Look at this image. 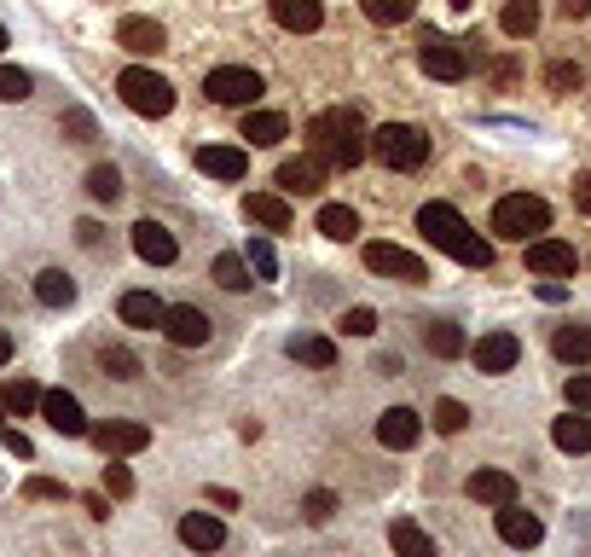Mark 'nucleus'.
<instances>
[{
	"label": "nucleus",
	"mask_w": 591,
	"mask_h": 557,
	"mask_svg": "<svg viewBox=\"0 0 591 557\" xmlns=\"http://www.w3.org/2000/svg\"><path fill=\"white\" fill-rule=\"evenodd\" d=\"M180 546H192V552H221V546H227V522L209 517V511H185V517H180Z\"/></svg>",
	"instance_id": "obj_16"
},
{
	"label": "nucleus",
	"mask_w": 591,
	"mask_h": 557,
	"mask_svg": "<svg viewBox=\"0 0 591 557\" xmlns=\"http://www.w3.org/2000/svg\"><path fill=\"white\" fill-rule=\"evenodd\" d=\"M64 134H70L76 145H88L99 128H93V116H88V111H70V116H64Z\"/></svg>",
	"instance_id": "obj_47"
},
{
	"label": "nucleus",
	"mask_w": 591,
	"mask_h": 557,
	"mask_svg": "<svg viewBox=\"0 0 591 557\" xmlns=\"http://www.w3.org/2000/svg\"><path fill=\"white\" fill-rule=\"evenodd\" d=\"M41 418L53 425L59 435H88L93 425H88V413H81V401L76 395H64V390H53V395H41Z\"/></svg>",
	"instance_id": "obj_17"
},
{
	"label": "nucleus",
	"mask_w": 591,
	"mask_h": 557,
	"mask_svg": "<svg viewBox=\"0 0 591 557\" xmlns=\"http://www.w3.org/2000/svg\"><path fill=\"white\" fill-rule=\"evenodd\" d=\"M464 494L476 505H493L499 511V505H516V477L511 470H476V477L464 482Z\"/></svg>",
	"instance_id": "obj_20"
},
{
	"label": "nucleus",
	"mask_w": 591,
	"mask_h": 557,
	"mask_svg": "<svg viewBox=\"0 0 591 557\" xmlns=\"http://www.w3.org/2000/svg\"><path fill=\"white\" fill-rule=\"evenodd\" d=\"M499 29H504V36H534V29H539V7H534V0H504V12H499Z\"/></svg>",
	"instance_id": "obj_33"
},
{
	"label": "nucleus",
	"mask_w": 591,
	"mask_h": 557,
	"mask_svg": "<svg viewBox=\"0 0 591 557\" xmlns=\"http://www.w3.org/2000/svg\"><path fill=\"white\" fill-rule=\"evenodd\" d=\"M88 192L99 198V204H116V198H123V175H116L111 163H99L93 175H88Z\"/></svg>",
	"instance_id": "obj_39"
},
{
	"label": "nucleus",
	"mask_w": 591,
	"mask_h": 557,
	"mask_svg": "<svg viewBox=\"0 0 591 557\" xmlns=\"http://www.w3.org/2000/svg\"><path fill=\"white\" fill-rule=\"evenodd\" d=\"M424 343H429L435 360H452V354H464V331L452 326V319H429V326H424Z\"/></svg>",
	"instance_id": "obj_32"
},
{
	"label": "nucleus",
	"mask_w": 591,
	"mask_h": 557,
	"mask_svg": "<svg viewBox=\"0 0 591 557\" xmlns=\"http://www.w3.org/2000/svg\"><path fill=\"white\" fill-rule=\"evenodd\" d=\"M360 7H365L371 24H407L417 12V0H360Z\"/></svg>",
	"instance_id": "obj_37"
},
{
	"label": "nucleus",
	"mask_w": 591,
	"mask_h": 557,
	"mask_svg": "<svg viewBox=\"0 0 591 557\" xmlns=\"http://www.w3.org/2000/svg\"><path fill=\"white\" fill-rule=\"evenodd\" d=\"M0 47H7V29H0Z\"/></svg>",
	"instance_id": "obj_55"
},
{
	"label": "nucleus",
	"mask_w": 591,
	"mask_h": 557,
	"mask_svg": "<svg viewBox=\"0 0 591 557\" xmlns=\"http://www.w3.org/2000/svg\"><path fill=\"white\" fill-rule=\"evenodd\" d=\"M470 360H476V371H487V378H499V371H516L522 337H516V331H487L481 343L470 349Z\"/></svg>",
	"instance_id": "obj_10"
},
{
	"label": "nucleus",
	"mask_w": 591,
	"mask_h": 557,
	"mask_svg": "<svg viewBox=\"0 0 591 557\" xmlns=\"http://www.w3.org/2000/svg\"><path fill=\"white\" fill-rule=\"evenodd\" d=\"M209 505H221V511H239V494H232V488H209Z\"/></svg>",
	"instance_id": "obj_51"
},
{
	"label": "nucleus",
	"mask_w": 591,
	"mask_h": 557,
	"mask_svg": "<svg viewBox=\"0 0 591 557\" xmlns=\"http://www.w3.org/2000/svg\"><path fill=\"white\" fill-rule=\"evenodd\" d=\"M197 168L209 180H244L249 175V151L244 145H204L197 151Z\"/></svg>",
	"instance_id": "obj_19"
},
{
	"label": "nucleus",
	"mask_w": 591,
	"mask_h": 557,
	"mask_svg": "<svg viewBox=\"0 0 591 557\" xmlns=\"http://www.w3.org/2000/svg\"><path fill=\"white\" fill-rule=\"evenodd\" d=\"M556 12H563V18H586L591 0H556Z\"/></svg>",
	"instance_id": "obj_52"
},
{
	"label": "nucleus",
	"mask_w": 591,
	"mask_h": 557,
	"mask_svg": "<svg viewBox=\"0 0 591 557\" xmlns=\"http://www.w3.org/2000/svg\"><path fill=\"white\" fill-rule=\"evenodd\" d=\"M215 284H221V291H249L256 279H249V262L227 250V256H215Z\"/></svg>",
	"instance_id": "obj_36"
},
{
	"label": "nucleus",
	"mask_w": 591,
	"mask_h": 557,
	"mask_svg": "<svg viewBox=\"0 0 591 557\" xmlns=\"http://www.w3.org/2000/svg\"><path fill=\"white\" fill-rule=\"evenodd\" d=\"M545 81H551V93H574L580 88V64H551Z\"/></svg>",
	"instance_id": "obj_45"
},
{
	"label": "nucleus",
	"mask_w": 591,
	"mask_h": 557,
	"mask_svg": "<svg viewBox=\"0 0 591 557\" xmlns=\"http://www.w3.org/2000/svg\"><path fill=\"white\" fill-rule=\"evenodd\" d=\"M563 395H568V407H574V413H591V371H574Z\"/></svg>",
	"instance_id": "obj_44"
},
{
	"label": "nucleus",
	"mask_w": 591,
	"mask_h": 557,
	"mask_svg": "<svg viewBox=\"0 0 591 557\" xmlns=\"http://www.w3.org/2000/svg\"><path fill=\"white\" fill-rule=\"evenodd\" d=\"M133 250H140V262H151V267H168L180 256L175 232H168L163 221H140V227H133Z\"/></svg>",
	"instance_id": "obj_21"
},
{
	"label": "nucleus",
	"mask_w": 591,
	"mask_h": 557,
	"mask_svg": "<svg viewBox=\"0 0 591 557\" xmlns=\"http://www.w3.org/2000/svg\"><path fill=\"white\" fill-rule=\"evenodd\" d=\"M116 93H123V105L140 111V116H168L175 111V88H168L157 71H145V64H128V71L116 76Z\"/></svg>",
	"instance_id": "obj_5"
},
{
	"label": "nucleus",
	"mask_w": 591,
	"mask_h": 557,
	"mask_svg": "<svg viewBox=\"0 0 591 557\" xmlns=\"http://www.w3.org/2000/svg\"><path fill=\"white\" fill-rule=\"evenodd\" d=\"M244 262H249V274H256V279H279V250L267 244V239H249Z\"/></svg>",
	"instance_id": "obj_38"
},
{
	"label": "nucleus",
	"mask_w": 591,
	"mask_h": 557,
	"mask_svg": "<svg viewBox=\"0 0 591 557\" xmlns=\"http://www.w3.org/2000/svg\"><path fill=\"white\" fill-rule=\"evenodd\" d=\"M452 7H470V0H452Z\"/></svg>",
	"instance_id": "obj_56"
},
{
	"label": "nucleus",
	"mask_w": 591,
	"mask_h": 557,
	"mask_svg": "<svg viewBox=\"0 0 591 557\" xmlns=\"http://www.w3.org/2000/svg\"><path fill=\"white\" fill-rule=\"evenodd\" d=\"M105 494H111V499H128V494H133V470H128V465H116V459L105 465Z\"/></svg>",
	"instance_id": "obj_43"
},
{
	"label": "nucleus",
	"mask_w": 591,
	"mask_h": 557,
	"mask_svg": "<svg viewBox=\"0 0 591 557\" xmlns=\"http://www.w3.org/2000/svg\"><path fill=\"white\" fill-rule=\"evenodd\" d=\"M204 93L215 99V105H244L249 111L261 99V76L244 71V64H221V71L204 76Z\"/></svg>",
	"instance_id": "obj_6"
},
{
	"label": "nucleus",
	"mask_w": 591,
	"mask_h": 557,
	"mask_svg": "<svg viewBox=\"0 0 591 557\" xmlns=\"http://www.w3.org/2000/svg\"><path fill=\"white\" fill-rule=\"evenodd\" d=\"M308 140H313V157L325 163V168H360L371 157V134L365 123L354 111H319L313 123H308Z\"/></svg>",
	"instance_id": "obj_2"
},
{
	"label": "nucleus",
	"mask_w": 591,
	"mask_h": 557,
	"mask_svg": "<svg viewBox=\"0 0 591 557\" xmlns=\"http://www.w3.org/2000/svg\"><path fill=\"white\" fill-rule=\"evenodd\" d=\"M273 24L291 36H313L325 24V0H273Z\"/></svg>",
	"instance_id": "obj_18"
},
{
	"label": "nucleus",
	"mask_w": 591,
	"mask_h": 557,
	"mask_svg": "<svg viewBox=\"0 0 591 557\" xmlns=\"http://www.w3.org/2000/svg\"><path fill=\"white\" fill-rule=\"evenodd\" d=\"M116 314H123V326H133V331H163V314H168V308H163L151 291H128Z\"/></svg>",
	"instance_id": "obj_24"
},
{
	"label": "nucleus",
	"mask_w": 591,
	"mask_h": 557,
	"mask_svg": "<svg viewBox=\"0 0 591 557\" xmlns=\"http://www.w3.org/2000/svg\"><path fill=\"white\" fill-rule=\"evenodd\" d=\"M0 99H7V105L29 99V71H18V64H0Z\"/></svg>",
	"instance_id": "obj_41"
},
{
	"label": "nucleus",
	"mask_w": 591,
	"mask_h": 557,
	"mask_svg": "<svg viewBox=\"0 0 591 557\" xmlns=\"http://www.w3.org/2000/svg\"><path fill=\"white\" fill-rule=\"evenodd\" d=\"M163 337L175 349H204L209 343V314L192 308V302H175V308L163 314Z\"/></svg>",
	"instance_id": "obj_11"
},
{
	"label": "nucleus",
	"mask_w": 591,
	"mask_h": 557,
	"mask_svg": "<svg viewBox=\"0 0 591 557\" xmlns=\"http://www.w3.org/2000/svg\"><path fill=\"white\" fill-rule=\"evenodd\" d=\"M36 302H41V308H70V302H76V279L64 274V267H47V274H36Z\"/></svg>",
	"instance_id": "obj_27"
},
{
	"label": "nucleus",
	"mask_w": 591,
	"mask_h": 557,
	"mask_svg": "<svg viewBox=\"0 0 591 557\" xmlns=\"http://www.w3.org/2000/svg\"><path fill=\"white\" fill-rule=\"evenodd\" d=\"M545 227H551V204H545V198H534V192H511V198H499V204H493V232H499V239L528 244Z\"/></svg>",
	"instance_id": "obj_4"
},
{
	"label": "nucleus",
	"mask_w": 591,
	"mask_h": 557,
	"mask_svg": "<svg viewBox=\"0 0 591 557\" xmlns=\"http://www.w3.org/2000/svg\"><path fill=\"white\" fill-rule=\"evenodd\" d=\"M343 331L348 337H371V331H377V314H371V308H348L343 314Z\"/></svg>",
	"instance_id": "obj_46"
},
{
	"label": "nucleus",
	"mask_w": 591,
	"mask_h": 557,
	"mask_svg": "<svg viewBox=\"0 0 591 557\" xmlns=\"http://www.w3.org/2000/svg\"><path fill=\"white\" fill-rule=\"evenodd\" d=\"M470 425V407H464V401H435V430H441V435H459Z\"/></svg>",
	"instance_id": "obj_40"
},
{
	"label": "nucleus",
	"mask_w": 591,
	"mask_h": 557,
	"mask_svg": "<svg viewBox=\"0 0 591 557\" xmlns=\"http://www.w3.org/2000/svg\"><path fill=\"white\" fill-rule=\"evenodd\" d=\"M116 47H128V53L151 59V53H163V47H168V36H163L157 18H123V24H116Z\"/></svg>",
	"instance_id": "obj_22"
},
{
	"label": "nucleus",
	"mask_w": 591,
	"mask_h": 557,
	"mask_svg": "<svg viewBox=\"0 0 591 557\" xmlns=\"http://www.w3.org/2000/svg\"><path fill=\"white\" fill-rule=\"evenodd\" d=\"M7 360H12V331L0 326V366H7Z\"/></svg>",
	"instance_id": "obj_54"
},
{
	"label": "nucleus",
	"mask_w": 591,
	"mask_h": 557,
	"mask_svg": "<svg viewBox=\"0 0 591 557\" xmlns=\"http://www.w3.org/2000/svg\"><path fill=\"white\" fill-rule=\"evenodd\" d=\"M301 511H308V522H331L336 517V494L331 488H313V494L301 499Z\"/></svg>",
	"instance_id": "obj_42"
},
{
	"label": "nucleus",
	"mask_w": 591,
	"mask_h": 557,
	"mask_svg": "<svg viewBox=\"0 0 591 557\" xmlns=\"http://www.w3.org/2000/svg\"><path fill=\"white\" fill-rule=\"evenodd\" d=\"M99 366H105V378H116V383L140 378V360H133V349H123V343H105V349H99Z\"/></svg>",
	"instance_id": "obj_35"
},
{
	"label": "nucleus",
	"mask_w": 591,
	"mask_h": 557,
	"mask_svg": "<svg viewBox=\"0 0 591 557\" xmlns=\"http://www.w3.org/2000/svg\"><path fill=\"white\" fill-rule=\"evenodd\" d=\"M371 157H377L383 168L412 175V168L429 163V140H424V128H412V123H383L377 134H371Z\"/></svg>",
	"instance_id": "obj_3"
},
{
	"label": "nucleus",
	"mask_w": 591,
	"mask_h": 557,
	"mask_svg": "<svg viewBox=\"0 0 591 557\" xmlns=\"http://www.w3.org/2000/svg\"><path fill=\"white\" fill-rule=\"evenodd\" d=\"M377 442L395 447V453L417 447V442H424V418H417L412 407H388V413L377 418Z\"/></svg>",
	"instance_id": "obj_13"
},
{
	"label": "nucleus",
	"mask_w": 591,
	"mask_h": 557,
	"mask_svg": "<svg viewBox=\"0 0 591 557\" xmlns=\"http://www.w3.org/2000/svg\"><path fill=\"white\" fill-rule=\"evenodd\" d=\"M424 53H417V64H424V76H435V81H464L470 76V53L459 41H447V36H435V29H424Z\"/></svg>",
	"instance_id": "obj_7"
},
{
	"label": "nucleus",
	"mask_w": 591,
	"mask_h": 557,
	"mask_svg": "<svg viewBox=\"0 0 591 557\" xmlns=\"http://www.w3.org/2000/svg\"><path fill=\"white\" fill-rule=\"evenodd\" d=\"M388 546H395V557H435V540L417 529L412 517H395V522H388Z\"/></svg>",
	"instance_id": "obj_26"
},
{
	"label": "nucleus",
	"mask_w": 591,
	"mask_h": 557,
	"mask_svg": "<svg viewBox=\"0 0 591 557\" xmlns=\"http://www.w3.org/2000/svg\"><path fill=\"white\" fill-rule=\"evenodd\" d=\"M284 354H291L296 366H313V371L336 366V343H331V337H319V331H296L291 343H284Z\"/></svg>",
	"instance_id": "obj_23"
},
{
	"label": "nucleus",
	"mask_w": 591,
	"mask_h": 557,
	"mask_svg": "<svg viewBox=\"0 0 591 557\" xmlns=\"http://www.w3.org/2000/svg\"><path fill=\"white\" fill-rule=\"evenodd\" d=\"M417 232H424V239L441 250V256H452V262H464V267H493V244H487L452 204H424V210H417Z\"/></svg>",
	"instance_id": "obj_1"
},
{
	"label": "nucleus",
	"mask_w": 591,
	"mask_h": 557,
	"mask_svg": "<svg viewBox=\"0 0 591 557\" xmlns=\"http://www.w3.org/2000/svg\"><path fill=\"white\" fill-rule=\"evenodd\" d=\"M76 239L88 244V250H99V239H105V232H99V221H81V227H76Z\"/></svg>",
	"instance_id": "obj_53"
},
{
	"label": "nucleus",
	"mask_w": 591,
	"mask_h": 557,
	"mask_svg": "<svg viewBox=\"0 0 591 557\" xmlns=\"http://www.w3.org/2000/svg\"><path fill=\"white\" fill-rule=\"evenodd\" d=\"M551 442L563 447V453H591V418H586V413L556 418V425H551Z\"/></svg>",
	"instance_id": "obj_30"
},
{
	"label": "nucleus",
	"mask_w": 591,
	"mask_h": 557,
	"mask_svg": "<svg viewBox=\"0 0 591 557\" xmlns=\"http://www.w3.org/2000/svg\"><path fill=\"white\" fill-rule=\"evenodd\" d=\"M319 232L336 239V244H348V239H360V215H354L348 204H325L319 210Z\"/></svg>",
	"instance_id": "obj_31"
},
{
	"label": "nucleus",
	"mask_w": 591,
	"mask_h": 557,
	"mask_svg": "<svg viewBox=\"0 0 591 557\" xmlns=\"http://www.w3.org/2000/svg\"><path fill=\"white\" fill-rule=\"evenodd\" d=\"M499 540L516 546V552H528V546L545 540V522H539L534 511H522V505H499Z\"/></svg>",
	"instance_id": "obj_14"
},
{
	"label": "nucleus",
	"mask_w": 591,
	"mask_h": 557,
	"mask_svg": "<svg viewBox=\"0 0 591 557\" xmlns=\"http://www.w3.org/2000/svg\"><path fill=\"white\" fill-rule=\"evenodd\" d=\"M574 267H580L574 244H563V239H534V244H528V274H539V279H563V274H574Z\"/></svg>",
	"instance_id": "obj_12"
},
{
	"label": "nucleus",
	"mask_w": 591,
	"mask_h": 557,
	"mask_svg": "<svg viewBox=\"0 0 591 557\" xmlns=\"http://www.w3.org/2000/svg\"><path fill=\"white\" fill-rule=\"evenodd\" d=\"M279 186H284L291 198H313L319 186H325V163H319L313 151H308V157H284V163H279Z\"/></svg>",
	"instance_id": "obj_15"
},
{
	"label": "nucleus",
	"mask_w": 591,
	"mask_h": 557,
	"mask_svg": "<svg viewBox=\"0 0 591 557\" xmlns=\"http://www.w3.org/2000/svg\"><path fill=\"white\" fill-rule=\"evenodd\" d=\"M0 447L18 453V459H36V447H29V435H24V430H7V425H0Z\"/></svg>",
	"instance_id": "obj_49"
},
{
	"label": "nucleus",
	"mask_w": 591,
	"mask_h": 557,
	"mask_svg": "<svg viewBox=\"0 0 591 557\" xmlns=\"http://www.w3.org/2000/svg\"><path fill=\"white\" fill-rule=\"evenodd\" d=\"M24 499H64V488L53 477H29L24 482Z\"/></svg>",
	"instance_id": "obj_48"
},
{
	"label": "nucleus",
	"mask_w": 591,
	"mask_h": 557,
	"mask_svg": "<svg viewBox=\"0 0 591 557\" xmlns=\"http://www.w3.org/2000/svg\"><path fill=\"white\" fill-rule=\"evenodd\" d=\"M551 349H556V360H568V366H591V326H556Z\"/></svg>",
	"instance_id": "obj_28"
},
{
	"label": "nucleus",
	"mask_w": 591,
	"mask_h": 557,
	"mask_svg": "<svg viewBox=\"0 0 591 557\" xmlns=\"http://www.w3.org/2000/svg\"><path fill=\"white\" fill-rule=\"evenodd\" d=\"M0 407L24 418V413H36V407H41V390H36L29 378H7V383H0Z\"/></svg>",
	"instance_id": "obj_34"
},
{
	"label": "nucleus",
	"mask_w": 591,
	"mask_h": 557,
	"mask_svg": "<svg viewBox=\"0 0 591 557\" xmlns=\"http://www.w3.org/2000/svg\"><path fill=\"white\" fill-rule=\"evenodd\" d=\"M574 210H580V215H591V175H580V180H574Z\"/></svg>",
	"instance_id": "obj_50"
},
{
	"label": "nucleus",
	"mask_w": 591,
	"mask_h": 557,
	"mask_svg": "<svg viewBox=\"0 0 591 557\" xmlns=\"http://www.w3.org/2000/svg\"><path fill=\"white\" fill-rule=\"evenodd\" d=\"M93 447L105 453V459H128V453H145L151 447V430L133 425V418H111V425H93Z\"/></svg>",
	"instance_id": "obj_8"
},
{
	"label": "nucleus",
	"mask_w": 591,
	"mask_h": 557,
	"mask_svg": "<svg viewBox=\"0 0 591 557\" xmlns=\"http://www.w3.org/2000/svg\"><path fill=\"white\" fill-rule=\"evenodd\" d=\"M284 134H291V123H284L279 111H244V140L249 145H279Z\"/></svg>",
	"instance_id": "obj_29"
},
{
	"label": "nucleus",
	"mask_w": 591,
	"mask_h": 557,
	"mask_svg": "<svg viewBox=\"0 0 591 557\" xmlns=\"http://www.w3.org/2000/svg\"><path fill=\"white\" fill-rule=\"evenodd\" d=\"M365 267L371 274H383V279H400V284H424L429 279V267L412 256V250H400V244H365Z\"/></svg>",
	"instance_id": "obj_9"
},
{
	"label": "nucleus",
	"mask_w": 591,
	"mask_h": 557,
	"mask_svg": "<svg viewBox=\"0 0 591 557\" xmlns=\"http://www.w3.org/2000/svg\"><path fill=\"white\" fill-rule=\"evenodd\" d=\"M244 215H249L256 227H267V232H284V227H291V204H284L279 192H249V198H244Z\"/></svg>",
	"instance_id": "obj_25"
}]
</instances>
